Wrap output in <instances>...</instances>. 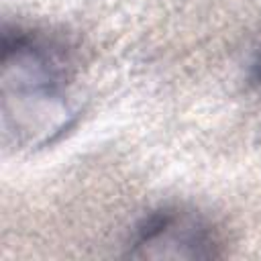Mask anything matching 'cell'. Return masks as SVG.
I'll return each instance as SVG.
<instances>
[{"label":"cell","mask_w":261,"mask_h":261,"mask_svg":"<svg viewBox=\"0 0 261 261\" xmlns=\"http://www.w3.org/2000/svg\"><path fill=\"white\" fill-rule=\"evenodd\" d=\"M249 82L253 88H257L261 92V53L255 57V61L251 63V71H249Z\"/></svg>","instance_id":"obj_2"},{"label":"cell","mask_w":261,"mask_h":261,"mask_svg":"<svg viewBox=\"0 0 261 261\" xmlns=\"http://www.w3.org/2000/svg\"><path fill=\"white\" fill-rule=\"evenodd\" d=\"M177 216H179V210L177 208H169V206L149 212L133 230V239H130L133 253L157 245L161 241V237L175 224Z\"/></svg>","instance_id":"obj_1"}]
</instances>
